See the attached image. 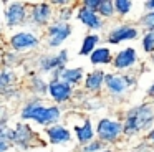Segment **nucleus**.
Instances as JSON below:
<instances>
[{"instance_id":"f257e3e1","label":"nucleus","mask_w":154,"mask_h":152,"mask_svg":"<svg viewBox=\"0 0 154 152\" xmlns=\"http://www.w3.org/2000/svg\"><path fill=\"white\" fill-rule=\"evenodd\" d=\"M23 117H32L38 122H51L55 119H58V109L57 108L45 109V108H38L37 104H32L23 111Z\"/></svg>"},{"instance_id":"f03ea898","label":"nucleus","mask_w":154,"mask_h":152,"mask_svg":"<svg viewBox=\"0 0 154 152\" xmlns=\"http://www.w3.org/2000/svg\"><path fill=\"white\" fill-rule=\"evenodd\" d=\"M149 119H151V114H149L147 109H144V108L136 109L134 112H131L129 119H128L126 132H128V134H131V132L137 131V129L143 127V124H146V121H149Z\"/></svg>"},{"instance_id":"7ed1b4c3","label":"nucleus","mask_w":154,"mask_h":152,"mask_svg":"<svg viewBox=\"0 0 154 152\" xmlns=\"http://www.w3.org/2000/svg\"><path fill=\"white\" fill-rule=\"evenodd\" d=\"M98 132H100V135L103 139H113L119 132V124L111 122V121H101L100 127H98Z\"/></svg>"},{"instance_id":"20e7f679","label":"nucleus","mask_w":154,"mask_h":152,"mask_svg":"<svg viewBox=\"0 0 154 152\" xmlns=\"http://www.w3.org/2000/svg\"><path fill=\"white\" fill-rule=\"evenodd\" d=\"M37 43V38L30 33H18L12 38V45L15 48H25V46H32Z\"/></svg>"},{"instance_id":"39448f33","label":"nucleus","mask_w":154,"mask_h":152,"mask_svg":"<svg viewBox=\"0 0 154 152\" xmlns=\"http://www.w3.org/2000/svg\"><path fill=\"white\" fill-rule=\"evenodd\" d=\"M134 56H136V53H134L133 48H128V50H124V51H121L116 58V66L118 68H126V66L133 65Z\"/></svg>"},{"instance_id":"423d86ee","label":"nucleus","mask_w":154,"mask_h":152,"mask_svg":"<svg viewBox=\"0 0 154 152\" xmlns=\"http://www.w3.org/2000/svg\"><path fill=\"white\" fill-rule=\"evenodd\" d=\"M68 33H70V28L65 26V25L53 26V28H51V45H58V43H61L68 36Z\"/></svg>"},{"instance_id":"0eeeda50","label":"nucleus","mask_w":154,"mask_h":152,"mask_svg":"<svg viewBox=\"0 0 154 152\" xmlns=\"http://www.w3.org/2000/svg\"><path fill=\"white\" fill-rule=\"evenodd\" d=\"M136 36V32L133 28H121V30H116V32L111 33L109 40L113 43H118L121 40H126V38H134Z\"/></svg>"},{"instance_id":"6e6552de","label":"nucleus","mask_w":154,"mask_h":152,"mask_svg":"<svg viewBox=\"0 0 154 152\" xmlns=\"http://www.w3.org/2000/svg\"><path fill=\"white\" fill-rule=\"evenodd\" d=\"M106 81H108V84H109V88L116 93L123 91V89L126 88V84L129 83L126 78H119V76H106Z\"/></svg>"},{"instance_id":"1a4fd4ad","label":"nucleus","mask_w":154,"mask_h":152,"mask_svg":"<svg viewBox=\"0 0 154 152\" xmlns=\"http://www.w3.org/2000/svg\"><path fill=\"white\" fill-rule=\"evenodd\" d=\"M80 18L83 20L86 25H90V26H94V28H98V26H100V20H98V17L93 13V10L83 8L80 12Z\"/></svg>"},{"instance_id":"9d476101","label":"nucleus","mask_w":154,"mask_h":152,"mask_svg":"<svg viewBox=\"0 0 154 152\" xmlns=\"http://www.w3.org/2000/svg\"><path fill=\"white\" fill-rule=\"evenodd\" d=\"M48 134H50V137L53 142H63V141H68V139H70L68 131H65L63 127H53V129L48 131Z\"/></svg>"},{"instance_id":"9b49d317","label":"nucleus","mask_w":154,"mask_h":152,"mask_svg":"<svg viewBox=\"0 0 154 152\" xmlns=\"http://www.w3.org/2000/svg\"><path fill=\"white\" fill-rule=\"evenodd\" d=\"M50 91L53 94V98H57V99H65L66 96H70V88L66 84H58V83L51 84Z\"/></svg>"},{"instance_id":"f8f14e48","label":"nucleus","mask_w":154,"mask_h":152,"mask_svg":"<svg viewBox=\"0 0 154 152\" xmlns=\"http://www.w3.org/2000/svg\"><path fill=\"white\" fill-rule=\"evenodd\" d=\"M23 18V8L20 5H12L8 10V22L10 23H18Z\"/></svg>"},{"instance_id":"ddd939ff","label":"nucleus","mask_w":154,"mask_h":152,"mask_svg":"<svg viewBox=\"0 0 154 152\" xmlns=\"http://www.w3.org/2000/svg\"><path fill=\"white\" fill-rule=\"evenodd\" d=\"M101 79H103V73H101V71H96V73H93L91 76H88L86 86H88L90 89H96V88H100Z\"/></svg>"},{"instance_id":"4468645a","label":"nucleus","mask_w":154,"mask_h":152,"mask_svg":"<svg viewBox=\"0 0 154 152\" xmlns=\"http://www.w3.org/2000/svg\"><path fill=\"white\" fill-rule=\"evenodd\" d=\"M109 59V51L106 48H101V50H96V51L91 55V61L93 63H106Z\"/></svg>"},{"instance_id":"2eb2a0df","label":"nucleus","mask_w":154,"mask_h":152,"mask_svg":"<svg viewBox=\"0 0 154 152\" xmlns=\"http://www.w3.org/2000/svg\"><path fill=\"white\" fill-rule=\"evenodd\" d=\"M76 132H78V137H80V141H88V139H91V135H93L91 124H90L88 121H86V124H85V127H78Z\"/></svg>"},{"instance_id":"dca6fc26","label":"nucleus","mask_w":154,"mask_h":152,"mask_svg":"<svg viewBox=\"0 0 154 152\" xmlns=\"http://www.w3.org/2000/svg\"><path fill=\"white\" fill-rule=\"evenodd\" d=\"M47 15H48V7L47 5L37 7V8H35V12H33V17H35V20H37V22H45V20H47Z\"/></svg>"},{"instance_id":"f3484780","label":"nucleus","mask_w":154,"mask_h":152,"mask_svg":"<svg viewBox=\"0 0 154 152\" xmlns=\"http://www.w3.org/2000/svg\"><path fill=\"white\" fill-rule=\"evenodd\" d=\"M80 76H81L80 69H66V71L63 73V78L66 79V81H78Z\"/></svg>"},{"instance_id":"a211bd4d","label":"nucleus","mask_w":154,"mask_h":152,"mask_svg":"<svg viewBox=\"0 0 154 152\" xmlns=\"http://www.w3.org/2000/svg\"><path fill=\"white\" fill-rule=\"evenodd\" d=\"M96 41H98V36H88V38L85 40V43H83V50H81V53H83V55L90 53Z\"/></svg>"},{"instance_id":"6ab92c4d","label":"nucleus","mask_w":154,"mask_h":152,"mask_svg":"<svg viewBox=\"0 0 154 152\" xmlns=\"http://www.w3.org/2000/svg\"><path fill=\"white\" fill-rule=\"evenodd\" d=\"M14 135H15V139H20V142H25L28 139V135H30V132H28L27 127H20Z\"/></svg>"},{"instance_id":"aec40b11","label":"nucleus","mask_w":154,"mask_h":152,"mask_svg":"<svg viewBox=\"0 0 154 152\" xmlns=\"http://www.w3.org/2000/svg\"><path fill=\"white\" fill-rule=\"evenodd\" d=\"M144 48H146L147 51H151V50L154 48V33L146 35V38H144Z\"/></svg>"},{"instance_id":"412c9836","label":"nucleus","mask_w":154,"mask_h":152,"mask_svg":"<svg viewBox=\"0 0 154 152\" xmlns=\"http://www.w3.org/2000/svg\"><path fill=\"white\" fill-rule=\"evenodd\" d=\"M129 7H131V2H124V0H118L116 2V8L123 13H126L129 10Z\"/></svg>"},{"instance_id":"4be33fe9","label":"nucleus","mask_w":154,"mask_h":152,"mask_svg":"<svg viewBox=\"0 0 154 152\" xmlns=\"http://www.w3.org/2000/svg\"><path fill=\"white\" fill-rule=\"evenodd\" d=\"M100 10H101V13H104V15H111V12H113V8H111V2H101Z\"/></svg>"},{"instance_id":"5701e85b","label":"nucleus","mask_w":154,"mask_h":152,"mask_svg":"<svg viewBox=\"0 0 154 152\" xmlns=\"http://www.w3.org/2000/svg\"><path fill=\"white\" fill-rule=\"evenodd\" d=\"M144 23L149 26H154V13H151V15L146 17V20H144Z\"/></svg>"},{"instance_id":"b1692460","label":"nucleus","mask_w":154,"mask_h":152,"mask_svg":"<svg viewBox=\"0 0 154 152\" xmlns=\"http://www.w3.org/2000/svg\"><path fill=\"white\" fill-rule=\"evenodd\" d=\"M86 5L88 7H101V2H91V0H88Z\"/></svg>"},{"instance_id":"393cba45","label":"nucleus","mask_w":154,"mask_h":152,"mask_svg":"<svg viewBox=\"0 0 154 152\" xmlns=\"http://www.w3.org/2000/svg\"><path fill=\"white\" fill-rule=\"evenodd\" d=\"M146 7H147V8H154V0H151V2H147V3H146Z\"/></svg>"},{"instance_id":"a878e982","label":"nucleus","mask_w":154,"mask_h":152,"mask_svg":"<svg viewBox=\"0 0 154 152\" xmlns=\"http://www.w3.org/2000/svg\"><path fill=\"white\" fill-rule=\"evenodd\" d=\"M98 147V144H93V145H90V147L86 149V150H93V149H96Z\"/></svg>"},{"instance_id":"bb28decb","label":"nucleus","mask_w":154,"mask_h":152,"mask_svg":"<svg viewBox=\"0 0 154 152\" xmlns=\"http://www.w3.org/2000/svg\"><path fill=\"white\" fill-rule=\"evenodd\" d=\"M151 139H152V141H154V131L151 132Z\"/></svg>"},{"instance_id":"cd10ccee","label":"nucleus","mask_w":154,"mask_h":152,"mask_svg":"<svg viewBox=\"0 0 154 152\" xmlns=\"http://www.w3.org/2000/svg\"><path fill=\"white\" fill-rule=\"evenodd\" d=\"M151 91H152V93H154V86H152V89H151Z\"/></svg>"}]
</instances>
